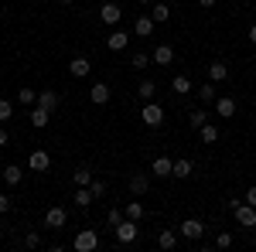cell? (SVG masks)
<instances>
[{"instance_id": "obj_9", "label": "cell", "mask_w": 256, "mask_h": 252, "mask_svg": "<svg viewBox=\"0 0 256 252\" xmlns=\"http://www.w3.org/2000/svg\"><path fill=\"white\" fill-rule=\"evenodd\" d=\"M65 222H68V212H65L62 205H55V208L44 212V225H48V229H65Z\"/></svg>"}, {"instance_id": "obj_33", "label": "cell", "mask_w": 256, "mask_h": 252, "mask_svg": "<svg viewBox=\"0 0 256 252\" xmlns=\"http://www.w3.org/2000/svg\"><path fill=\"white\" fill-rule=\"evenodd\" d=\"M188 123H192V130H198L202 123H208V113H205V109H195V113L188 116Z\"/></svg>"}, {"instance_id": "obj_4", "label": "cell", "mask_w": 256, "mask_h": 252, "mask_svg": "<svg viewBox=\"0 0 256 252\" xmlns=\"http://www.w3.org/2000/svg\"><path fill=\"white\" fill-rule=\"evenodd\" d=\"M236 222L242 225V229H256V205H250V201H239L236 212Z\"/></svg>"}, {"instance_id": "obj_17", "label": "cell", "mask_w": 256, "mask_h": 252, "mask_svg": "<svg viewBox=\"0 0 256 252\" xmlns=\"http://www.w3.org/2000/svg\"><path fill=\"white\" fill-rule=\"evenodd\" d=\"M192 171H195V164H192L188 157H174V171H171V177H178V181H188V177H192Z\"/></svg>"}, {"instance_id": "obj_37", "label": "cell", "mask_w": 256, "mask_h": 252, "mask_svg": "<svg viewBox=\"0 0 256 252\" xmlns=\"http://www.w3.org/2000/svg\"><path fill=\"white\" fill-rule=\"evenodd\" d=\"M24 246H28V249H41V235L38 232H28V235H24Z\"/></svg>"}, {"instance_id": "obj_29", "label": "cell", "mask_w": 256, "mask_h": 252, "mask_svg": "<svg viewBox=\"0 0 256 252\" xmlns=\"http://www.w3.org/2000/svg\"><path fill=\"white\" fill-rule=\"evenodd\" d=\"M198 99H202V102H216V99H218V92H216V82H212V78H208V82H205V85L198 89Z\"/></svg>"}, {"instance_id": "obj_45", "label": "cell", "mask_w": 256, "mask_h": 252, "mask_svg": "<svg viewBox=\"0 0 256 252\" xmlns=\"http://www.w3.org/2000/svg\"><path fill=\"white\" fill-rule=\"evenodd\" d=\"M140 3H154V0H140Z\"/></svg>"}, {"instance_id": "obj_28", "label": "cell", "mask_w": 256, "mask_h": 252, "mask_svg": "<svg viewBox=\"0 0 256 252\" xmlns=\"http://www.w3.org/2000/svg\"><path fill=\"white\" fill-rule=\"evenodd\" d=\"M123 215H126V218H134V222H140V218L147 215V208H144L140 201H126V208H123Z\"/></svg>"}, {"instance_id": "obj_40", "label": "cell", "mask_w": 256, "mask_h": 252, "mask_svg": "<svg viewBox=\"0 0 256 252\" xmlns=\"http://www.w3.org/2000/svg\"><path fill=\"white\" fill-rule=\"evenodd\" d=\"M242 201H250V205H256V184L250 188V191H246V198H242Z\"/></svg>"}, {"instance_id": "obj_34", "label": "cell", "mask_w": 256, "mask_h": 252, "mask_svg": "<svg viewBox=\"0 0 256 252\" xmlns=\"http://www.w3.org/2000/svg\"><path fill=\"white\" fill-rule=\"evenodd\" d=\"M89 191H92V198H102V194H106V181H102V177H92Z\"/></svg>"}, {"instance_id": "obj_22", "label": "cell", "mask_w": 256, "mask_h": 252, "mask_svg": "<svg viewBox=\"0 0 256 252\" xmlns=\"http://www.w3.org/2000/svg\"><path fill=\"white\" fill-rule=\"evenodd\" d=\"M150 17L158 20V24H164V20H171V7H168L164 0H154V3H150Z\"/></svg>"}, {"instance_id": "obj_35", "label": "cell", "mask_w": 256, "mask_h": 252, "mask_svg": "<svg viewBox=\"0 0 256 252\" xmlns=\"http://www.w3.org/2000/svg\"><path fill=\"white\" fill-rule=\"evenodd\" d=\"M10 116H14V106H10V99H0V123H7Z\"/></svg>"}, {"instance_id": "obj_14", "label": "cell", "mask_w": 256, "mask_h": 252, "mask_svg": "<svg viewBox=\"0 0 256 252\" xmlns=\"http://www.w3.org/2000/svg\"><path fill=\"white\" fill-rule=\"evenodd\" d=\"M68 72H72L76 78H86L89 72H92V61L86 58V55H76V58L68 61Z\"/></svg>"}, {"instance_id": "obj_1", "label": "cell", "mask_w": 256, "mask_h": 252, "mask_svg": "<svg viewBox=\"0 0 256 252\" xmlns=\"http://www.w3.org/2000/svg\"><path fill=\"white\" fill-rule=\"evenodd\" d=\"M72 249H76V252H92V249H99V232H96V229H79V232H76V239H72Z\"/></svg>"}, {"instance_id": "obj_30", "label": "cell", "mask_w": 256, "mask_h": 252, "mask_svg": "<svg viewBox=\"0 0 256 252\" xmlns=\"http://www.w3.org/2000/svg\"><path fill=\"white\" fill-rule=\"evenodd\" d=\"M72 201H76L79 208H89V205H92V191H89V188H76V194H72Z\"/></svg>"}, {"instance_id": "obj_46", "label": "cell", "mask_w": 256, "mask_h": 252, "mask_svg": "<svg viewBox=\"0 0 256 252\" xmlns=\"http://www.w3.org/2000/svg\"><path fill=\"white\" fill-rule=\"evenodd\" d=\"M0 235H4V222H0Z\"/></svg>"}, {"instance_id": "obj_44", "label": "cell", "mask_w": 256, "mask_h": 252, "mask_svg": "<svg viewBox=\"0 0 256 252\" xmlns=\"http://www.w3.org/2000/svg\"><path fill=\"white\" fill-rule=\"evenodd\" d=\"M58 3H76V0H58Z\"/></svg>"}, {"instance_id": "obj_3", "label": "cell", "mask_w": 256, "mask_h": 252, "mask_svg": "<svg viewBox=\"0 0 256 252\" xmlns=\"http://www.w3.org/2000/svg\"><path fill=\"white\" fill-rule=\"evenodd\" d=\"M140 119H144L150 130H154V126H160V123H164V106H160V102H154V99H147V102H144V109H140Z\"/></svg>"}, {"instance_id": "obj_24", "label": "cell", "mask_w": 256, "mask_h": 252, "mask_svg": "<svg viewBox=\"0 0 256 252\" xmlns=\"http://www.w3.org/2000/svg\"><path fill=\"white\" fill-rule=\"evenodd\" d=\"M72 184H76V188H89V184H92V171H89V167H76V171H72Z\"/></svg>"}, {"instance_id": "obj_12", "label": "cell", "mask_w": 256, "mask_h": 252, "mask_svg": "<svg viewBox=\"0 0 256 252\" xmlns=\"http://www.w3.org/2000/svg\"><path fill=\"white\" fill-rule=\"evenodd\" d=\"M38 106H44L48 113H55V109L62 106V96L55 92V89H41V92H38Z\"/></svg>"}, {"instance_id": "obj_8", "label": "cell", "mask_w": 256, "mask_h": 252, "mask_svg": "<svg viewBox=\"0 0 256 252\" xmlns=\"http://www.w3.org/2000/svg\"><path fill=\"white\" fill-rule=\"evenodd\" d=\"M52 167V157H48V150H34V154L28 157V171H34V174H44Z\"/></svg>"}, {"instance_id": "obj_27", "label": "cell", "mask_w": 256, "mask_h": 252, "mask_svg": "<svg viewBox=\"0 0 256 252\" xmlns=\"http://www.w3.org/2000/svg\"><path fill=\"white\" fill-rule=\"evenodd\" d=\"M158 246H160V249H174V246H178V232H171V229H160Z\"/></svg>"}, {"instance_id": "obj_5", "label": "cell", "mask_w": 256, "mask_h": 252, "mask_svg": "<svg viewBox=\"0 0 256 252\" xmlns=\"http://www.w3.org/2000/svg\"><path fill=\"white\" fill-rule=\"evenodd\" d=\"M99 17H102V24L116 27V24H120V17H123V7H120L116 0H106V3L99 7Z\"/></svg>"}, {"instance_id": "obj_15", "label": "cell", "mask_w": 256, "mask_h": 252, "mask_svg": "<svg viewBox=\"0 0 256 252\" xmlns=\"http://www.w3.org/2000/svg\"><path fill=\"white\" fill-rule=\"evenodd\" d=\"M126 184H130V194H147L150 191V174H130V181H126Z\"/></svg>"}, {"instance_id": "obj_18", "label": "cell", "mask_w": 256, "mask_h": 252, "mask_svg": "<svg viewBox=\"0 0 256 252\" xmlns=\"http://www.w3.org/2000/svg\"><path fill=\"white\" fill-rule=\"evenodd\" d=\"M110 96H113V92H110V85H106V82H92V92H89L92 106H106Z\"/></svg>"}, {"instance_id": "obj_7", "label": "cell", "mask_w": 256, "mask_h": 252, "mask_svg": "<svg viewBox=\"0 0 256 252\" xmlns=\"http://www.w3.org/2000/svg\"><path fill=\"white\" fill-rule=\"evenodd\" d=\"M178 232L184 235V239H192V242H198V239L205 235V225H202L198 218H184V222L178 225Z\"/></svg>"}, {"instance_id": "obj_41", "label": "cell", "mask_w": 256, "mask_h": 252, "mask_svg": "<svg viewBox=\"0 0 256 252\" xmlns=\"http://www.w3.org/2000/svg\"><path fill=\"white\" fill-rule=\"evenodd\" d=\"M7 140H10V133H7V126H0V147H7Z\"/></svg>"}, {"instance_id": "obj_10", "label": "cell", "mask_w": 256, "mask_h": 252, "mask_svg": "<svg viewBox=\"0 0 256 252\" xmlns=\"http://www.w3.org/2000/svg\"><path fill=\"white\" fill-rule=\"evenodd\" d=\"M154 27H158V20L150 17V14H140V17L134 20V34H137V38H150Z\"/></svg>"}, {"instance_id": "obj_25", "label": "cell", "mask_w": 256, "mask_h": 252, "mask_svg": "<svg viewBox=\"0 0 256 252\" xmlns=\"http://www.w3.org/2000/svg\"><path fill=\"white\" fill-rule=\"evenodd\" d=\"M137 96L144 99V102H147V99H154V96H158V82H150V78H144V82L137 85Z\"/></svg>"}, {"instance_id": "obj_19", "label": "cell", "mask_w": 256, "mask_h": 252, "mask_svg": "<svg viewBox=\"0 0 256 252\" xmlns=\"http://www.w3.org/2000/svg\"><path fill=\"white\" fill-rule=\"evenodd\" d=\"M198 136H202L205 147H212V143H218V126L216 123H202V126H198Z\"/></svg>"}, {"instance_id": "obj_43", "label": "cell", "mask_w": 256, "mask_h": 252, "mask_svg": "<svg viewBox=\"0 0 256 252\" xmlns=\"http://www.w3.org/2000/svg\"><path fill=\"white\" fill-rule=\"evenodd\" d=\"M250 41H253V48H256V24L250 27Z\"/></svg>"}, {"instance_id": "obj_31", "label": "cell", "mask_w": 256, "mask_h": 252, "mask_svg": "<svg viewBox=\"0 0 256 252\" xmlns=\"http://www.w3.org/2000/svg\"><path fill=\"white\" fill-rule=\"evenodd\" d=\"M150 55H147V51H134V58H130V68H137V72H144V68H147V65H150Z\"/></svg>"}, {"instance_id": "obj_38", "label": "cell", "mask_w": 256, "mask_h": 252, "mask_svg": "<svg viewBox=\"0 0 256 252\" xmlns=\"http://www.w3.org/2000/svg\"><path fill=\"white\" fill-rule=\"evenodd\" d=\"M216 246H218V249H229V246H232V232H218L216 235Z\"/></svg>"}, {"instance_id": "obj_42", "label": "cell", "mask_w": 256, "mask_h": 252, "mask_svg": "<svg viewBox=\"0 0 256 252\" xmlns=\"http://www.w3.org/2000/svg\"><path fill=\"white\" fill-rule=\"evenodd\" d=\"M218 0H198V7H205V10H208V7H216Z\"/></svg>"}, {"instance_id": "obj_32", "label": "cell", "mask_w": 256, "mask_h": 252, "mask_svg": "<svg viewBox=\"0 0 256 252\" xmlns=\"http://www.w3.org/2000/svg\"><path fill=\"white\" fill-rule=\"evenodd\" d=\"M18 102L20 106H38V92L34 89H18Z\"/></svg>"}, {"instance_id": "obj_21", "label": "cell", "mask_w": 256, "mask_h": 252, "mask_svg": "<svg viewBox=\"0 0 256 252\" xmlns=\"http://www.w3.org/2000/svg\"><path fill=\"white\" fill-rule=\"evenodd\" d=\"M208 78L212 82H229V65L226 61H208Z\"/></svg>"}, {"instance_id": "obj_11", "label": "cell", "mask_w": 256, "mask_h": 252, "mask_svg": "<svg viewBox=\"0 0 256 252\" xmlns=\"http://www.w3.org/2000/svg\"><path fill=\"white\" fill-rule=\"evenodd\" d=\"M236 109H239V106H236V99H232V96H218L216 99V113L222 119H232V116H236Z\"/></svg>"}, {"instance_id": "obj_39", "label": "cell", "mask_w": 256, "mask_h": 252, "mask_svg": "<svg viewBox=\"0 0 256 252\" xmlns=\"http://www.w3.org/2000/svg\"><path fill=\"white\" fill-rule=\"evenodd\" d=\"M10 208H14L10 194H0V215H10Z\"/></svg>"}, {"instance_id": "obj_36", "label": "cell", "mask_w": 256, "mask_h": 252, "mask_svg": "<svg viewBox=\"0 0 256 252\" xmlns=\"http://www.w3.org/2000/svg\"><path fill=\"white\" fill-rule=\"evenodd\" d=\"M123 218H126V215L120 212V208H110V212H106V222H110L113 229H116V225H120V222H123Z\"/></svg>"}, {"instance_id": "obj_6", "label": "cell", "mask_w": 256, "mask_h": 252, "mask_svg": "<svg viewBox=\"0 0 256 252\" xmlns=\"http://www.w3.org/2000/svg\"><path fill=\"white\" fill-rule=\"evenodd\" d=\"M106 48H110V51H126V48H130V34H126L123 27L110 31V34H106Z\"/></svg>"}, {"instance_id": "obj_20", "label": "cell", "mask_w": 256, "mask_h": 252, "mask_svg": "<svg viewBox=\"0 0 256 252\" xmlns=\"http://www.w3.org/2000/svg\"><path fill=\"white\" fill-rule=\"evenodd\" d=\"M150 58H154V65H171V61H174V48H171V44H158Z\"/></svg>"}, {"instance_id": "obj_26", "label": "cell", "mask_w": 256, "mask_h": 252, "mask_svg": "<svg viewBox=\"0 0 256 252\" xmlns=\"http://www.w3.org/2000/svg\"><path fill=\"white\" fill-rule=\"evenodd\" d=\"M4 181L14 188V184H20V181H24V171H20L18 164H10V167H4Z\"/></svg>"}, {"instance_id": "obj_23", "label": "cell", "mask_w": 256, "mask_h": 252, "mask_svg": "<svg viewBox=\"0 0 256 252\" xmlns=\"http://www.w3.org/2000/svg\"><path fill=\"white\" fill-rule=\"evenodd\" d=\"M171 92H174V96H188V92H192V78L188 75H174L171 78Z\"/></svg>"}, {"instance_id": "obj_13", "label": "cell", "mask_w": 256, "mask_h": 252, "mask_svg": "<svg viewBox=\"0 0 256 252\" xmlns=\"http://www.w3.org/2000/svg\"><path fill=\"white\" fill-rule=\"evenodd\" d=\"M28 119H31V126H34V130H44V126L52 123V113H48L44 106H31V113H28Z\"/></svg>"}, {"instance_id": "obj_2", "label": "cell", "mask_w": 256, "mask_h": 252, "mask_svg": "<svg viewBox=\"0 0 256 252\" xmlns=\"http://www.w3.org/2000/svg\"><path fill=\"white\" fill-rule=\"evenodd\" d=\"M113 232H116L120 246H134V242H137V235H140V229H137V222H134V218H123Z\"/></svg>"}, {"instance_id": "obj_16", "label": "cell", "mask_w": 256, "mask_h": 252, "mask_svg": "<svg viewBox=\"0 0 256 252\" xmlns=\"http://www.w3.org/2000/svg\"><path fill=\"white\" fill-rule=\"evenodd\" d=\"M171 171H174L171 157H154V164H150V174L154 177H171Z\"/></svg>"}]
</instances>
